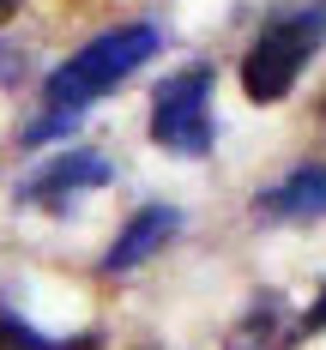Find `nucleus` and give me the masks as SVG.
Returning <instances> with one entry per match:
<instances>
[{
  "mask_svg": "<svg viewBox=\"0 0 326 350\" xmlns=\"http://www.w3.org/2000/svg\"><path fill=\"white\" fill-rule=\"evenodd\" d=\"M151 139L176 157H212V67L169 72L151 97Z\"/></svg>",
  "mask_w": 326,
  "mask_h": 350,
  "instance_id": "3",
  "label": "nucleus"
},
{
  "mask_svg": "<svg viewBox=\"0 0 326 350\" xmlns=\"http://www.w3.org/2000/svg\"><path fill=\"white\" fill-rule=\"evenodd\" d=\"M326 42V0H284L266 31L254 36V49L242 55V91L254 103H278L296 91L302 67L321 55Z\"/></svg>",
  "mask_w": 326,
  "mask_h": 350,
  "instance_id": "2",
  "label": "nucleus"
},
{
  "mask_svg": "<svg viewBox=\"0 0 326 350\" xmlns=\"http://www.w3.org/2000/svg\"><path fill=\"white\" fill-rule=\"evenodd\" d=\"M85 187H109V163L97 151H61V157H49V163L25 181L18 200H31V206H42V211H61L72 193H85Z\"/></svg>",
  "mask_w": 326,
  "mask_h": 350,
  "instance_id": "4",
  "label": "nucleus"
},
{
  "mask_svg": "<svg viewBox=\"0 0 326 350\" xmlns=\"http://www.w3.org/2000/svg\"><path fill=\"white\" fill-rule=\"evenodd\" d=\"M260 211L266 217H326V163H302V170H290L278 187H266L260 193Z\"/></svg>",
  "mask_w": 326,
  "mask_h": 350,
  "instance_id": "6",
  "label": "nucleus"
},
{
  "mask_svg": "<svg viewBox=\"0 0 326 350\" xmlns=\"http://www.w3.org/2000/svg\"><path fill=\"white\" fill-rule=\"evenodd\" d=\"M0 350H97V338H91V332H85V338H49V332L25 326V320L0 302Z\"/></svg>",
  "mask_w": 326,
  "mask_h": 350,
  "instance_id": "7",
  "label": "nucleus"
},
{
  "mask_svg": "<svg viewBox=\"0 0 326 350\" xmlns=\"http://www.w3.org/2000/svg\"><path fill=\"white\" fill-rule=\"evenodd\" d=\"M151 55H157V31H151V25H121V31H103L97 42L72 49L67 61L42 79V103H49V115L36 121L25 139L36 145V139L67 133V127L97 103V97H109V91L139 67V61H151Z\"/></svg>",
  "mask_w": 326,
  "mask_h": 350,
  "instance_id": "1",
  "label": "nucleus"
},
{
  "mask_svg": "<svg viewBox=\"0 0 326 350\" xmlns=\"http://www.w3.org/2000/svg\"><path fill=\"white\" fill-rule=\"evenodd\" d=\"M181 236V211L176 206H145L121 236H115V247L103 254V272H133V266H145L151 254L163 242H176Z\"/></svg>",
  "mask_w": 326,
  "mask_h": 350,
  "instance_id": "5",
  "label": "nucleus"
},
{
  "mask_svg": "<svg viewBox=\"0 0 326 350\" xmlns=\"http://www.w3.org/2000/svg\"><path fill=\"white\" fill-rule=\"evenodd\" d=\"M302 332H326V290H321V302L302 314Z\"/></svg>",
  "mask_w": 326,
  "mask_h": 350,
  "instance_id": "8",
  "label": "nucleus"
},
{
  "mask_svg": "<svg viewBox=\"0 0 326 350\" xmlns=\"http://www.w3.org/2000/svg\"><path fill=\"white\" fill-rule=\"evenodd\" d=\"M321 121H326V97H321Z\"/></svg>",
  "mask_w": 326,
  "mask_h": 350,
  "instance_id": "10",
  "label": "nucleus"
},
{
  "mask_svg": "<svg viewBox=\"0 0 326 350\" xmlns=\"http://www.w3.org/2000/svg\"><path fill=\"white\" fill-rule=\"evenodd\" d=\"M12 12H18V0H0V25H6V18H12Z\"/></svg>",
  "mask_w": 326,
  "mask_h": 350,
  "instance_id": "9",
  "label": "nucleus"
}]
</instances>
